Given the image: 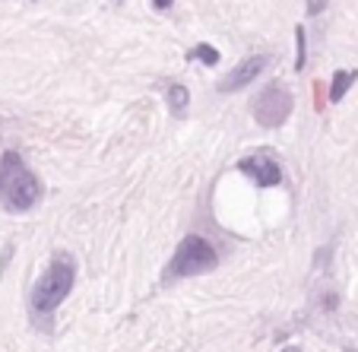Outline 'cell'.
Wrapping results in <instances>:
<instances>
[{
    "label": "cell",
    "instance_id": "6da1fadb",
    "mask_svg": "<svg viewBox=\"0 0 358 352\" xmlns=\"http://www.w3.org/2000/svg\"><path fill=\"white\" fill-rule=\"evenodd\" d=\"M41 200V181L35 171L20 159V153L0 156V204L7 210L26 213Z\"/></svg>",
    "mask_w": 358,
    "mask_h": 352
},
{
    "label": "cell",
    "instance_id": "ba28073f",
    "mask_svg": "<svg viewBox=\"0 0 358 352\" xmlns=\"http://www.w3.org/2000/svg\"><path fill=\"white\" fill-rule=\"evenodd\" d=\"M169 105H171V115H184L190 105V92L187 86H181V83H171L169 86Z\"/></svg>",
    "mask_w": 358,
    "mask_h": 352
},
{
    "label": "cell",
    "instance_id": "3957f363",
    "mask_svg": "<svg viewBox=\"0 0 358 352\" xmlns=\"http://www.w3.org/2000/svg\"><path fill=\"white\" fill-rule=\"evenodd\" d=\"M219 267V254L206 238L200 235H187L178 244L175 258H171L165 279H187V276H203V273H213Z\"/></svg>",
    "mask_w": 358,
    "mask_h": 352
},
{
    "label": "cell",
    "instance_id": "7a4b0ae2",
    "mask_svg": "<svg viewBox=\"0 0 358 352\" xmlns=\"http://www.w3.org/2000/svg\"><path fill=\"white\" fill-rule=\"evenodd\" d=\"M73 283H76L73 260H70L67 254H57V258L51 260V267L41 273V279L35 283V289H32V308L38 314H51L64 302V298L73 292Z\"/></svg>",
    "mask_w": 358,
    "mask_h": 352
},
{
    "label": "cell",
    "instance_id": "8992f818",
    "mask_svg": "<svg viewBox=\"0 0 358 352\" xmlns=\"http://www.w3.org/2000/svg\"><path fill=\"white\" fill-rule=\"evenodd\" d=\"M266 64H270V57H266V55H250V57H244V61L238 64V67L231 70V73L225 76L222 83H219V92H238V89H244L248 83H254L260 73H264Z\"/></svg>",
    "mask_w": 358,
    "mask_h": 352
},
{
    "label": "cell",
    "instance_id": "9c48e42d",
    "mask_svg": "<svg viewBox=\"0 0 358 352\" xmlns=\"http://www.w3.org/2000/svg\"><path fill=\"white\" fill-rule=\"evenodd\" d=\"M190 57H194V61L210 64V67H216V64H219V51L213 45H196L194 51H190Z\"/></svg>",
    "mask_w": 358,
    "mask_h": 352
},
{
    "label": "cell",
    "instance_id": "7c38bea8",
    "mask_svg": "<svg viewBox=\"0 0 358 352\" xmlns=\"http://www.w3.org/2000/svg\"><path fill=\"white\" fill-rule=\"evenodd\" d=\"M152 7H156V10H169L171 0H152Z\"/></svg>",
    "mask_w": 358,
    "mask_h": 352
},
{
    "label": "cell",
    "instance_id": "30bf717a",
    "mask_svg": "<svg viewBox=\"0 0 358 352\" xmlns=\"http://www.w3.org/2000/svg\"><path fill=\"white\" fill-rule=\"evenodd\" d=\"M295 41H298L295 70H304V61H308V38H304V26H295Z\"/></svg>",
    "mask_w": 358,
    "mask_h": 352
},
{
    "label": "cell",
    "instance_id": "277c9868",
    "mask_svg": "<svg viewBox=\"0 0 358 352\" xmlns=\"http://www.w3.org/2000/svg\"><path fill=\"white\" fill-rule=\"evenodd\" d=\"M289 115H292V92L285 86H279V83L266 86L257 95V102H254V121L260 127H279V124L289 121Z\"/></svg>",
    "mask_w": 358,
    "mask_h": 352
},
{
    "label": "cell",
    "instance_id": "5b68a950",
    "mask_svg": "<svg viewBox=\"0 0 358 352\" xmlns=\"http://www.w3.org/2000/svg\"><path fill=\"white\" fill-rule=\"evenodd\" d=\"M238 171H244L248 178H254L260 188H276V184H282V169H279V162L266 153V149L244 156L241 162H238Z\"/></svg>",
    "mask_w": 358,
    "mask_h": 352
},
{
    "label": "cell",
    "instance_id": "52a82bcc",
    "mask_svg": "<svg viewBox=\"0 0 358 352\" xmlns=\"http://www.w3.org/2000/svg\"><path fill=\"white\" fill-rule=\"evenodd\" d=\"M355 80H358L355 70H336V73H333V80H330V102H333V105L343 102L345 92L355 86Z\"/></svg>",
    "mask_w": 358,
    "mask_h": 352
},
{
    "label": "cell",
    "instance_id": "8fae6325",
    "mask_svg": "<svg viewBox=\"0 0 358 352\" xmlns=\"http://www.w3.org/2000/svg\"><path fill=\"white\" fill-rule=\"evenodd\" d=\"M327 3H330V0H308V13H311V16L324 13V10H327Z\"/></svg>",
    "mask_w": 358,
    "mask_h": 352
}]
</instances>
